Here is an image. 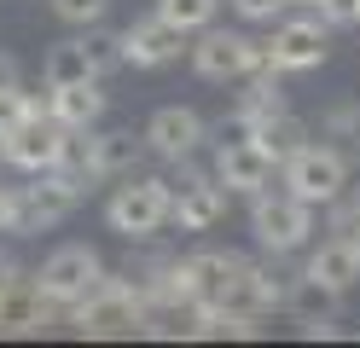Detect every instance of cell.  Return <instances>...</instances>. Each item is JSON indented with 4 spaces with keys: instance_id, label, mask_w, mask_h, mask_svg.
<instances>
[{
    "instance_id": "ba28073f",
    "label": "cell",
    "mask_w": 360,
    "mask_h": 348,
    "mask_svg": "<svg viewBox=\"0 0 360 348\" xmlns=\"http://www.w3.org/2000/svg\"><path fill=\"white\" fill-rule=\"evenodd\" d=\"M279 174H285V192H297L302 203L326 209V203L349 186V157L337 151V146H314V139H308L297 157L279 162Z\"/></svg>"
},
{
    "instance_id": "4fadbf2b",
    "label": "cell",
    "mask_w": 360,
    "mask_h": 348,
    "mask_svg": "<svg viewBox=\"0 0 360 348\" xmlns=\"http://www.w3.org/2000/svg\"><path fill=\"white\" fill-rule=\"evenodd\" d=\"M274 169L279 162L267 157L256 139H233V146H215V180L227 186V192H244V198H256L274 186Z\"/></svg>"
},
{
    "instance_id": "8d00e7d4",
    "label": "cell",
    "mask_w": 360,
    "mask_h": 348,
    "mask_svg": "<svg viewBox=\"0 0 360 348\" xmlns=\"http://www.w3.org/2000/svg\"><path fill=\"white\" fill-rule=\"evenodd\" d=\"M354 157H360V128H354Z\"/></svg>"
},
{
    "instance_id": "1f68e13d",
    "label": "cell",
    "mask_w": 360,
    "mask_h": 348,
    "mask_svg": "<svg viewBox=\"0 0 360 348\" xmlns=\"http://www.w3.org/2000/svg\"><path fill=\"white\" fill-rule=\"evenodd\" d=\"M354 128H360V105H343V110L326 116V134L331 139H354Z\"/></svg>"
},
{
    "instance_id": "5bb4252c",
    "label": "cell",
    "mask_w": 360,
    "mask_h": 348,
    "mask_svg": "<svg viewBox=\"0 0 360 348\" xmlns=\"http://www.w3.org/2000/svg\"><path fill=\"white\" fill-rule=\"evenodd\" d=\"M64 122H53V116H35V122H18L6 134V162L24 174H41V169H58V151H64Z\"/></svg>"
},
{
    "instance_id": "8992f818",
    "label": "cell",
    "mask_w": 360,
    "mask_h": 348,
    "mask_svg": "<svg viewBox=\"0 0 360 348\" xmlns=\"http://www.w3.org/2000/svg\"><path fill=\"white\" fill-rule=\"evenodd\" d=\"M30 278H35V290L47 296L53 308H70V302H82V296L105 278V262H99L94 244H58Z\"/></svg>"
},
{
    "instance_id": "cb8c5ba5",
    "label": "cell",
    "mask_w": 360,
    "mask_h": 348,
    "mask_svg": "<svg viewBox=\"0 0 360 348\" xmlns=\"http://www.w3.org/2000/svg\"><path fill=\"white\" fill-rule=\"evenodd\" d=\"M285 296H290V278H285V273H274L267 262H250V302H256V314L285 308Z\"/></svg>"
},
{
    "instance_id": "2e32d148",
    "label": "cell",
    "mask_w": 360,
    "mask_h": 348,
    "mask_svg": "<svg viewBox=\"0 0 360 348\" xmlns=\"http://www.w3.org/2000/svg\"><path fill=\"white\" fill-rule=\"evenodd\" d=\"M244 255L238 250H198V255H186V273H192V290H198V302H204V308H215L221 296H227L238 278H244ZM192 302V308H198Z\"/></svg>"
},
{
    "instance_id": "4dcf8cb0",
    "label": "cell",
    "mask_w": 360,
    "mask_h": 348,
    "mask_svg": "<svg viewBox=\"0 0 360 348\" xmlns=\"http://www.w3.org/2000/svg\"><path fill=\"white\" fill-rule=\"evenodd\" d=\"M314 12H320L331 30H337V23H360V0H320Z\"/></svg>"
},
{
    "instance_id": "9a60e30c",
    "label": "cell",
    "mask_w": 360,
    "mask_h": 348,
    "mask_svg": "<svg viewBox=\"0 0 360 348\" xmlns=\"http://www.w3.org/2000/svg\"><path fill=\"white\" fill-rule=\"evenodd\" d=\"M337 308H343V290L320 285V278H290V296H285V314L302 325V337H337Z\"/></svg>"
},
{
    "instance_id": "d6a6232c",
    "label": "cell",
    "mask_w": 360,
    "mask_h": 348,
    "mask_svg": "<svg viewBox=\"0 0 360 348\" xmlns=\"http://www.w3.org/2000/svg\"><path fill=\"white\" fill-rule=\"evenodd\" d=\"M18 226V186H0V232Z\"/></svg>"
},
{
    "instance_id": "e0dca14e",
    "label": "cell",
    "mask_w": 360,
    "mask_h": 348,
    "mask_svg": "<svg viewBox=\"0 0 360 348\" xmlns=\"http://www.w3.org/2000/svg\"><path fill=\"white\" fill-rule=\"evenodd\" d=\"M302 273L349 296V290L360 285V244H354V238H343V232H331V238H320V250L308 255V267H302Z\"/></svg>"
},
{
    "instance_id": "3957f363",
    "label": "cell",
    "mask_w": 360,
    "mask_h": 348,
    "mask_svg": "<svg viewBox=\"0 0 360 348\" xmlns=\"http://www.w3.org/2000/svg\"><path fill=\"white\" fill-rule=\"evenodd\" d=\"M250 232H256V244L267 255H290V250H302L314 238V203H302L297 192H256L250 198Z\"/></svg>"
},
{
    "instance_id": "74e56055",
    "label": "cell",
    "mask_w": 360,
    "mask_h": 348,
    "mask_svg": "<svg viewBox=\"0 0 360 348\" xmlns=\"http://www.w3.org/2000/svg\"><path fill=\"white\" fill-rule=\"evenodd\" d=\"M349 238H354V244H360V226H354V232H349Z\"/></svg>"
},
{
    "instance_id": "5b68a950",
    "label": "cell",
    "mask_w": 360,
    "mask_h": 348,
    "mask_svg": "<svg viewBox=\"0 0 360 348\" xmlns=\"http://www.w3.org/2000/svg\"><path fill=\"white\" fill-rule=\"evenodd\" d=\"M186 53H192V70L204 82H244L250 70H267V46L244 30H221V23L198 30V41Z\"/></svg>"
},
{
    "instance_id": "ac0fdd59",
    "label": "cell",
    "mask_w": 360,
    "mask_h": 348,
    "mask_svg": "<svg viewBox=\"0 0 360 348\" xmlns=\"http://www.w3.org/2000/svg\"><path fill=\"white\" fill-rule=\"evenodd\" d=\"M105 87L99 76L94 82H70V87H47V116L64 128H99V116H105Z\"/></svg>"
},
{
    "instance_id": "44dd1931",
    "label": "cell",
    "mask_w": 360,
    "mask_h": 348,
    "mask_svg": "<svg viewBox=\"0 0 360 348\" xmlns=\"http://www.w3.org/2000/svg\"><path fill=\"white\" fill-rule=\"evenodd\" d=\"M94 76L99 70H94V58H87L82 41H58L47 53V64H41V82L47 87H70V82H94Z\"/></svg>"
},
{
    "instance_id": "d590c367",
    "label": "cell",
    "mask_w": 360,
    "mask_h": 348,
    "mask_svg": "<svg viewBox=\"0 0 360 348\" xmlns=\"http://www.w3.org/2000/svg\"><path fill=\"white\" fill-rule=\"evenodd\" d=\"M0 162H6V134H0Z\"/></svg>"
},
{
    "instance_id": "d4e9b609",
    "label": "cell",
    "mask_w": 360,
    "mask_h": 348,
    "mask_svg": "<svg viewBox=\"0 0 360 348\" xmlns=\"http://www.w3.org/2000/svg\"><path fill=\"white\" fill-rule=\"evenodd\" d=\"M82 46H87V58H94L99 76H110V70H122V30H82Z\"/></svg>"
},
{
    "instance_id": "7c38bea8",
    "label": "cell",
    "mask_w": 360,
    "mask_h": 348,
    "mask_svg": "<svg viewBox=\"0 0 360 348\" xmlns=\"http://www.w3.org/2000/svg\"><path fill=\"white\" fill-rule=\"evenodd\" d=\"M53 314H64V308H53L47 296L35 290V278H6L0 285V337H41L53 325Z\"/></svg>"
},
{
    "instance_id": "e575fe53",
    "label": "cell",
    "mask_w": 360,
    "mask_h": 348,
    "mask_svg": "<svg viewBox=\"0 0 360 348\" xmlns=\"http://www.w3.org/2000/svg\"><path fill=\"white\" fill-rule=\"evenodd\" d=\"M290 6H320V0H290Z\"/></svg>"
},
{
    "instance_id": "83f0119b",
    "label": "cell",
    "mask_w": 360,
    "mask_h": 348,
    "mask_svg": "<svg viewBox=\"0 0 360 348\" xmlns=\"http://www.w3.org/2000/svg\"><path fill=\"white\" fill-rule=\"evenodd\" d=\"M110 0H53V18L70 23V30H94V23H105Z\"/></svg>"
},
{
    "instance_id": "f1b7e54d",
    "label": "cell",
    "mask_w": 360,
    "mask_h": 348,
    "mask_svg": "<svg viewBox=\"0 0 360 348\" xmlns=\"http://www.w3.org/2000/svg\"><path fill=\"white\" fill-rule=\"evenodd\" d=\"M227 6H233L244 23H279L290 0H227Z\"/></svg>"
},
{
    "instance_id": "603a6c76",
    "label": "cell",
    "mask_w": 360,
    "mask_h": 348,
    "mask_svg": "<svg viewBox=\"0 0 360 348\" xmlns=\"http://www.w3.org/2000/svg\"><path fill=\"white\" fill-rule=\"evenodd\" d=\"M151 12H157V18H169L174 30L198 35V30H210V23H215L221 0H151Z\"/></svg>"
},
{
    "instance_id": "836d02e7",
    "label": "cell",
    "mask_w": 360,
    "mask_h": 348,
    "mask_svg": "<svg viewBox=\"0 0 360 348\" xmlns=\"http://www.w3.org/2000/svg\"><path fill=\"white\" fill-rule=\"evenodd\" d=\"M0 87H24V70H18L12 53H0Z\"/></svg>"
},
{
    "instance_id": "4316f807",
    "label": "cell",
    "mask_w": 360,
    "mask_h": 348,
    "mask_svg": "<svg viewBox=\"0 0 360 348\" xmlns=\"http://www.w3.org/2000/svg\"><path fill=\"white\" fill-rule=\"evenodd\" d=\"M360 226V186H343V192H337L331 203H326V232H349Z\"/></svg>"
},
{
    "instance_id": "d6986e66",
    "label": "cell",
    "mask_w": 360,
    "mask_h": 348,
    "mask_svg": "<svg viewBox=\"0 0 360 348\" xmlns=\"http://www.w3.org/2000/svg\"><path fill=\"white\" fill-rule=\"evenodd\" d=\"M140 157H146V134H134V128L94 134V180H122V174H134Z\"/></svg>"
},
{
    "instance_id": "8fae6325",
    "label": "cell",
    "mask_w": 360,
    "mask_h": 348,
    "mask_svg": "<svg viewBox=\"0 0 360 348\" xmlns=\"http://www.w3.org/2000/svg\"><path fill=\"white\" fill-rule=\"evenodd\" d=\"M180 53H186V30H174L169 18H134L122 30V64L134 70H169L180 64Z\"/></svg>"
},
{
    "instance_id": "f546056e",
    "label": "cell",
    "mask_w": 360,
    "mask_h": 348,
    "mask_svg": "<svg viewBox=\"0 0 360 348\" xmlns=\"http://www.w3.org/2000/svg\"><path fill=\"white\" fill-rule=\"evenodd\" d=\"M250 134H256V122L244 110H233V116H221V122H215V146H233V139H250Z\"/></svg>"
},
{
    "instance_id": "9c48e42d",
    "label": "cell",
    "mask_w": 360,
    "mask_h": 348,
    "mask_svg": "<svg viewBox=\"0 0 360 348\" xmlns=\"http://www.w3.org/2000/svg\"><path fill=\"white\" fill-rule=\"evenodd\" d=\"M174 180H169V192H174V226L180 232H210V226H221V215H227V186L215 180V169H192V157L186 162H174Z\"/></svg>"
},
{
    "instance_id": "7402d4cb",
    "label": "cell",
    "mask_w": 360,
    "mask_h": 348,
    "mask_svg": "<svg viewBox=\"0 0 360 348\" xmlns=\"http://www.w3.org/2000/svg\"><path fill=\"white\" fill-rule=\"evenodd\" d=\"M244 82H250V87L238 93V110L250 116V122H267V116H279V110H285V93H279V70H250Z\"/></svg>"
},
{
    "instance_id": "52a82bcc",
    "label": "cell",
    "mask_w": 360,
    "mask_h": 348,
    "mask_svg": "<svg viewBox=\"0 0 360 348\" xmlns=\"http://www.w3.org/2000/svg\"><path fill=\"white\" fill-rule=\"evenodd\" d=\"M267 46V70L279 76H302V70H320L331 53V23L314 12V18H279L274 35L262 41Z\"/></svg>"
},
{
    "instance_id": "7a4b0ae2",
    "label": "cell",
    "mask_w": 360,
    "mask_h": 348,
    "mask_svg": "<svg viewBox=\"0 0 360 348\" xmlns=\"http://www.w3.org/2000/svg\"><path fill=\"white\" fill-rule=\"evenodd\" d=\"M169 215H174V192H169L163 174H122V186L105 198V221H110V232H122L128 244L163 238Z\"/></svg>"
},
{
    "instance_id": "277c9868",
    "label": "cell",
    "mask_w": 360,
    "mask_h": 348,
    "mask_svg": "<svg viewBox=\"0 0 360 348\" xmlns=\"http://www.w3.org/2000/svg\"><path fill=\"white\" fill-rule=\"evenodd\" d=\"M87 198V180L70 169H41L30 174V186H18V226L12 232H47L58 221H70Z\"/></svg>"
},
{
    "instance_id": "484cf974",
    "label": "cell",
    "mask_w": 360,
    "mask_h": 348,
    "mask_svg": "<svg viewBox=\"0 0 360 348\" xmlns=\"http://www.w3.org/2000/svg\"><path fill=\"white\" fill-rule=\"evenodd\" d=\"M47 116V99H30L24 87H0V134H12L18 122H35Z\"/></svg>"
},
{
    "instance_id": "ffe728a7",
    "label": "cell",
    "mask_w": 360,
    "mask_h": 348,
    "mask_svg": "<svg viewBox=\"0 0 360 348\" xmlns=\"http://www.w3.org/2000/svg\"><path fill=\"white\" fill-rule=\"evenodd\" d=\"M250 139H256L274 162H285V157H297V151L308 146V122H302V116H290V110H279V116H267V122H256Z\"/></svg>"
},
{
    "instance_id": "30bf717a",
    "label": "cell",
    "mask_w": 360,
    "mask_h": 348,
    "mask_svg": "<svg viewBox=\"0 0 360 348\" xmlns=\"http://www.w3.org/2000/svg\"><path fill=\"white\" fill-rule=\"evenodd\" d=\"M140 134H146V151H151V157L186 162V157H198V146L210 139V122H204L192 105H157L151 122H146Z\"/></svg>"
},
{
    "instance_id": "6da1fadb",
    "label": "cell",
    "mask_w": 360,
    "mask_h": 348,
    "mask_svg": "<svg viewBox=\"0 0 360 348\" xmlns=\"http://www.w3.org/2000/svg\"><path fill=\"white\" fill-rule=\"evenodd\" d=\"M146 314L151 308H146V296H140V285H134L128 273H105L82 302L64 308V319H70L76 337H140Z\"/></svg>"
}]
</instances>
